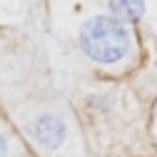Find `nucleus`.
<instances>
[{"mask_svg":"<svg viewBox=\"0 0 157 157\" xmlns=\"http://www.w3.org/2000/svg\"><path fill=\"white\" fill-rule=\"evenodd\" d=\"M77 45L87 60L97 65H115L130 52L132 37L127 23L117 20L115 15H92L80 25Z\"/></svg>","mask_w":157,"mask_h":157,"instance_id":"nucleus-1","label":"nucleus"},{"mask_svg":"<svg viewBox=\"0 0 157 157\" xmlns=\"http://www.w3.org/2000/svg\"><path fill=\"white\" fill-rule=\"evenodd\" d=\"M30 137L40 145V147H48V150H55L65 142V135H67V127L65 122L60 120L57 115H40L30 122Z\"/></svg>","mask_w":157,"mask_h":157,"instance_id":"nucleus-2","label":"nucleus"},{"mask_svg":"<svg viewBox=\"0 0 157 157\" xmlns=\"http://www.w3.org/2000/svg\"><path fill=\"white\" fill-rule=\"evenodd\" d=\"M110 15L122 23H137L147 13V0H105Z\"/></svg>","mask_w":157,"mask_h":157,"instance_id":"nucleus-3","label":"nucleus"},{"mask_svg":"<svg viewBox=\"0 0 157 157\" xmlns=\"http://www.w3.org/2000/svg\"><path fill=\"white\" fill-rule=\"evenodd\" d=\"M5 155H8V142H5L3 132H0V157H5Z\"/></svg>","mask_w":157,"mask_h":157,"instance_id":"nucleus-4","label":"nucleus"}]
</instances>
